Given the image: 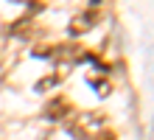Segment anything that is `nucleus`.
<instances>
[{"label":"nucleus","mask_w":154,"mask_h":140,"mask_svg":"<svg viewBox=\"0 0 154 140\" xmlns=\"http://www.w3.org/2000/svg\"><path fill=\"white\" fill-rule=\"evenodd\" d=\"M67 129L76 140H98V135L104 132V115H98V112H81V115L73 118V123Z\"/></svg>","instance_id":"f257e3e1"},{"label":"nucleus","mask_w":154,"mask_h":140,"mask_svg":"<svg viewBox=\"0 0 154 140\" xmlns=\"http://www.w3.org/2000/svg\"><path fill=\"white\" fill-rule=\"evenodd\" d=\"M70 112H73V104L67 98H53L48 107H45V118L48 120H67Z\"/></svg>","instance_id":"f03ea898"},{"label":"nucleus","mask_w":154,"mask_h":140,"mask_svg":"<svg viewBox=\"0 0 154 140\" xmlns=\"http://www.w3.org/2000/svg\"><path fill=\"white\" fill-rule=\"evenodd\" d=\"M95 17H98V14H95V8H90V11L73 17V20H70V36H81V34H87L90 28H93Z\"/></svg>","instance_id":"7ed1b4c3"},{"label":"nucleus","mask_w":154,"mask_h":140,"mask_svg":"<svg viewBox=\"0 0 154 140\" xmlns=\"http://www.w3.org/2000/svg\"><path fill=\"white\" fill-rule=\"evenodd\" d=\"M59 81H62V76H48V79H42V81H37V92H45V90L56 87Z\"/></svg>","instance_id":"20e7f679"},{"label":"nucleus","mask_w":154,"mask_h":140,"mask_svg":"<svg viewBox=\"0 0 154 140\" xmlns=\"http://www.w3.org/2000/svg\"><path fill=\"white\" fill-rule=\"evenodd\" d=\"M17 3H25V0H17Z\"/></svg>","instance_id":"39448f33"}]
</instances>
